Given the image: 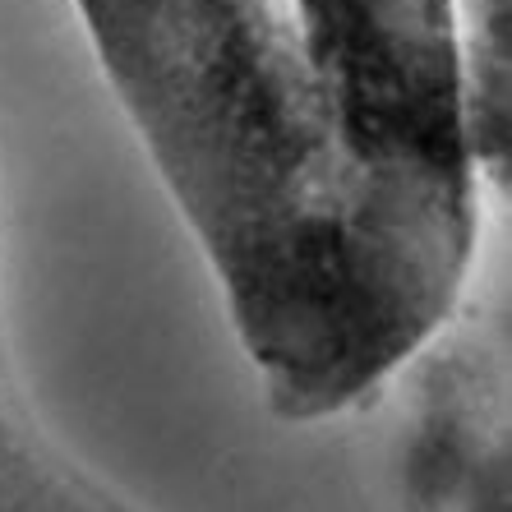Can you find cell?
<instances>
[{
  "label": "cell",
  "instance_id": "2",
  "mask_svg": "<svg viewBox=\"0 0 512 512\" xmlns=\"http://www.w3.org/2000/svg\"><path fill=\"white\" fill-rule=\"evenodd\" d=\"M0 512H139L74 462L19 402L0 416Z\"/></svg>",
  "mask_w": 512,
  "mask_h": 512
},
{
  "label": "cell",
  "instance_id": "1",
  "mask_svg": "<svg viewBox=\"0 0 512 512\" xmlns=\"http://www.w3.org/2000/svg\"><path fill=\"white\" fill-rule=\"evenodd\" d=\"M74 10L268 406L379 402L462 314L503 199V0Z\"/></svg>",
  "mask_w": 512,
  "mask_h": 512
},
{
  "label": "cell",
  "instance_id": "3",
  "mask_svg": "<svg viewBox=\"0 0 512 512\" xmlns=\"http://www.w3.org/2000/svg\"><path fill=\"white\" fill-rule=\"evenodd\" d=\"M14 406H19V397L10 388V370H5V328H0V416L14 411Z\"/></svg>",
  "mask_w": 512,
  "mask_h": 512
}]
</instances>
